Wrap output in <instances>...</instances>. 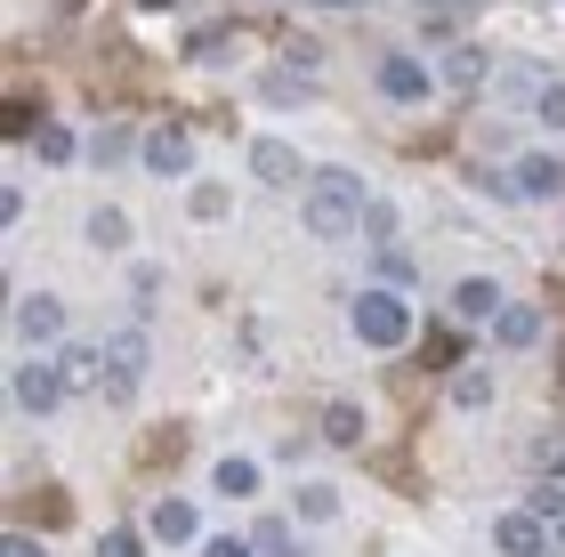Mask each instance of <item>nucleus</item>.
<instances>
[{"label":"nucleus","mask_w":565,"mask_h":557,"mask_svg":"<svg viewBox=\"0 0 565 557\" xmlns=\"http://www.w3.org/2000/svg\"><path fill=\"white\" fill-rule=\"evenodd\" d=\"M364 211H372V194H364V179H355V170L323 162L316 179H307V226H316L323 243H340L348 226H364Z\"/></svg>","instance_id":"nucleus-1"},{"label":"nucleus","mask_w":565,"mask_h":557,"mask_svg":"<svg viewBox=\"0 0 565 557\" xmlns=\"http://www.w3.org/2000/svg\"><path fill=\"white\" fill-rule=\"evenodd\" d=\"M348 323H355V340H364V347H380V356H396V347L413 340V308H404L396 291H380V283L348 308Z\"/></svg>","instance_id":"nucleus-2"},{"label":"nucleus","mask_w":565,"mask_h":557,"mask_svg":"<svg viewBox=\"0 0 565 557\" xmlns=\"http://www.w3.org/2000/svg\"><path fill=\"white\" fill-rule=\"evenodd\" d=\"M138 379H146V332H138V323H121V332L106 340V396L130 404Z\"/></svg>","instance_id":"nucleus-3"},{"label":"nucleus","mask_w":565,"mask_h":557,"mask_svg":"<svg viewBox=\"0 0 565 557\" xmlns=\"http://www.w3.org/2000/svg\"><path fill=\"white\" fill-rule=\"evenodd\" d=\"M9 323H17L24 347H49V340H65V299H57V291H24Z\"/></svg>","instance_id":"nucleus-4"},{"label":"nucleus","mask_w":565,"mask_h":557,"mask_svg":"<svg viewBox=\"0 0 565 557\" xmlns=\"http://www.w3.org/2000/svg\"><path fill=\"white\" fill-rule=\"evenodd\" d=\"M372 82H380V97H388V106H420V97L436 89V73H428L420 57H404V49H396V57L372 65Z\"/></svg>","instance_id":"nucleus-5"},{"label":"nucleus","mask_w":565,"mask_h":557,"mask_svg":"<svg viewBox=\"0 0 565 557\" xmlns=\"http://www.w3.org/2000/svg\"><path fill=\"white\" fill-rule=\"evenodd\" d=\"M493 549L501 557H557V534L542 517H525V510H509L501 525H493Z\"/></svg>","instance_id":"nucleus-6"},{"label":"nucleus","mask_w":565,"mask_h":557,"mask_svg":"<svg viewBox=\"0 0 565 557\" xmlns=\"http://www.w3.org/2000/svg\"><path fill=\"white\" fill-rule=\"evenodd\" d=\"M9 388H17V413H57V404L73 396L57 364H17V379H9Z\"/></svg>","instance_id":"nucleus-7"},{"label":"nucleus","mask_w":565,"mask_h":557,"mask_svg":"<svg viewBox=\"0 0 565 557\" xmlns=\"http://www.w3.org/2000/svg\"><path fill=\"white\" fill-rule=\"evenodd\" d=\"M250 179H259V186H307L316 170H307L282 138H259V146H250Z\"/></svg>","instance_id":"nucleus-8"},{"label":"nucleus","mask_w":565,"mask_h":557,"mask_svg":"<svg viewBox=\"0 0 565 557\" xmlns=\"http://www.w3.org/2000/svg\"><path fill=\"white\" fill-rule=\"evenodd\" d=\"M138 154H146L153 179H186V170H194V138H186V130H146Z\"/></svg>","instance_id":"nucleus-9"},{"label":"nucleus","mask_w":565,"mask_h":557,"mask_svg":"<svg viewBox=\"0 0 565 557\" xmlns=\"http://www.w3.org/2000/svg\"><path fill=\"white\" fill-rule=\"evenodd\" d=\"M509 186H518L525 202H542V194L565 186V162L557 154H518V162H509Z\"/></svg>","instance_id":"nucleus-10"},{"label":"nucleus","mask_w":565,"mask_h":557,"mask_svg":"<svg viewBox=\"0 0 565 557\" xmlns=\"http://www.w3.org/2000/svg\"><path fill=\"white\" fill-rule=\"evenodd\" d=\"M484 73H493V57H484V49H469V41H460V49H445V89H452V97L484 89Z\"/></svg>","instance_id":"nucleus-11"},{"label":"nucleus","mask_w":565,"mask_h":557,"mask_svg":"<svg viewBox=\"0 0 565 557\" xmlns=\"http://www.w3.org/2000/svg\"><path fill=\"white\" fill-rule=\"evenodd\" d=\"M146 534L153 542H194L202 534V510H194V501H162V510L146 517Z\"/></svg>","instance_id":"nucleus-12"},{"label":"nucleus","mask_w":565,"mask_h":557,"mask_svg":"<svg viewBox=\"0 0 565 557\" xmlns=\"http://www.w3.org/2000/svg\"><path fill=\"white\" fill-rule=\"evenodd\" d=\"M493 340H501V347H533V340H542V308H525V299H509V308L493 315Z\"/></svg>","instance_id":"nucleus-13"},{"label":"nucleus","mask_w":565,"mask_h":557,"mask_svg":"<svg viewBox=\"0 0 565 557\" xmlns=\"http://www.w3.org/2000/svg\"><path fill=\"white\" fill-rule=\"evenodd\" d=\"M501 308H509V299H501V283H484V275H469V283L452 291V315H469V323H493Z\"/></svg>","instance_id":"nucleus-14"},{"label":"nucleus","mask_w":565,"mask_h":557,"mask_svg":"<svg viewBox=\"0 0 565 557\" xmlns=\"http://www.w3.org/2000/svg\"><path fill=\"white\" fill-rule=\"evenodd\" d=\"M65 388H97V379H106V347H65Z\"/></svg>","instance_id":"nucleus-15"},{"label":"nucleus","mask_w":565,"mask_h":557,"mask_svg":"<svg viewBox=\"0 0 565 557\" xmlns=\"http://www.w3.org/2000/svg\"><path fill=\"white\" fill-rule=\"evenodd\" d=\"M323 444H364V413H355V404H323Z\"/></svg>","instance_id":"nucleus-16"},{"label":"nucleus","mask_w":565,"mask_h":557,"mask_svg":"<svg viewBox=\"0 0 565 557\" xmlns=\"http://www.w3.org/2000/svg\"><path fill=\"white\" fill-rule=\"evenodd\" d=\"M211 485H218L226 501H250V493H259V461H218Z\"/></svg>","instance_id":"nucleus-17"},{"label":"nucleus","mask_w":565,"mask_h":557,"mask_svg":"<svg viewBox=\"0 0 565 557\" xmlns=\"http://www.w3.org/2000/svg\"><path fill=\"white\" fill-rule=\"evenodd\" d=\"M291 517H307V525L340 517V493H331V485H299V493H291Z\"/></svg>","instance_id":"nucleus-18"},{"label":"nucleus","mask_w":565,"mask_h":557,"mask_svg":"<svg viewBox=\"0 0 565 557\" xmlns=\"http://www.w3.org/2000/svg\"><path fill=\"white\" fill-rule=\"evenodd\" d=\"M250 549H259V557H299V542H291V525H282V517L250 525Z\"/></svg>","instance_id":"nucleus-19"},{"label":"nucleus","mask_w":565,"mask_h":557,"mask_svg":"<svg viewBox=\"0 0 565 557\" xmlns=\"http://www.w3.org/2000/svg\"><path fill=\"white\" fill-rule=\"evenodd\" d=\"M33 154H41V162H73V154H82V138H73V130H65V121H41V138H33Z\"/></svg>","instance_id":"nucleus-20"},{"label":"nucleus","mask_w":565,"mask_h":557,"mask_svg":"<svg viewBox=\"0 0 565 557\" xmlns=\"http://www.w3.org/2000/svg\"><path fill=\"white\" fill-rule=\"evenodd\" d=\"M89 243L97 250H130V218L121 211H89Z\"/></svg>","instance_id":"nucleus-21"},{"label":"nucleus","mask_w":565,"mask_h":557,"mask_svg":"<svg viewBox=\"0 0 565 557\" xmlns=\"http://www.w3.org/2000/svg\"><path fill=\"white\" fill-rule=\"evenodd\" d=\"M372 267H380V283H388V291H404V283H413V275H420V259H413V250H396V243L380 250Z\"/></svg>","instance_id":"nucleus-22"},{"label":"nucleus","mask_w":565,"mask_h":557,"mask_svg":"<svg viewBox=\"0 0 565 557\" xmlns=\"http://www.w3.org/2000/svg\"><path fill=\"white\" fill-rule=\"evenodd\" d=\"M130 130H106V138H89V162H106V170H121V162H130Z\"/></svg>","instance_id":"nucleus-23"},{"label":"nucleus","mask_w":565,"mask_h":557,"mask_svg":"<svg viewBox=\"0 0 565 557\" xmlns=\"http://www.w3.org/2000/svg\"><path fill=\"white\" fill-rule=\"evenodd\" d=\"M533 114H542L550 130H565V82H542V89H533Z\"/></svg>","instance_id":"nucleus-24"},{"label":"nucleus","mask_w":565,"mask_h":557,"mask_svg":"<svg viewBox=\"0 0 565 557\" xmlns=\"http://www.w3.org/2000/svg\"><path fill=\"white\" fill-rule=\"evenodd\" d=\"M146 542H153V534H130V525H114V534L97 542V557H146Z\"/></svg>","instance_id":"nucleus-25"},{"label":"nucleus","mask_w":565,"mask_h":557,"mask_svg":"<svg viewBox=\"0 0 565 557\" xmlns=\"http://www.w3.org/2000/svg\"><path fill=\"white\" fill-rule=\"evenodd\" d=\"M364 235L388 250V235H396V202H372V211H364Z\"/></svg>","instance_id":"nucleus-26"},{"label":"nucleus","mask_w":565,"mask_h":557,"mask_svg":"<svg viewBox=\"0 0 565 557\" xmlns=\"http://www.w3.org/2000/svg\"><path fill=\"white\" fill-rule=\"evenodd\" d=\"M226 211H235V194H226V186H194V218H226Z\"/></svg>","instance_id":"nucleus-27"},{"label":"nucleus","mask_w":565,"mask_h":557,"mask_svg":"<svg viewBox=\"0 0 565 557\" xmlns=\"http://www.w3.org/2000/svg\"><path fill=\"white\" fill-rule=\"evenodd\" d=\"M452 396H460V404H469V413H477V404L493 396V379H484V372H460V379H452Z\"/></svg>","instance_id":"nucleus-28"},{"label":"nucleus","mask_w":565,"mask_h":557,"mask_svg":"<svg viewBox=\"0 0 565 557\" xmlns=\"http://www.w3.org/2000/svg\"><path fill=\"white\" fill-rule=\"evenodd\" d=\"M202 557H259V549L235 542V534H218V542H202Z\"/></svg>","instance_id":"nucleus-29"},{"label":"nucleus","mask_w":565,"mask_h":557,"mask_svg":"<svg viewBox=\"0 0 565 557\" xmlns=\"http://www.w3.org/2000/svg\"><path fill=\"white\" fill-rule=\"evenodd\" d=\"M0 557H41V542H33V534H9V542H0Z\"/></svg>","instance_id":"nucleus-30"},{"label":"nucleus","mask_w":565,"mask_h":557,"mask_svg":"<svg viewBox=\"0 0 565 557\" xmlns=\"http://www.w3.org/2000/svg\"><path fill=\"white\" fill-rule=\"evenodd\" d=\"M445 9H469V0H436V9H428V17H445Z\"/></svg>","instance_id":"nucleus-31"},{"label":"nucleus","mask_w":565,"mask_h":557,"mask_svg":"<svg viewBox=\"0 0 565 557\" xmlns=\"http://www.w3.org/2000/svg\"><path fill=\"white\" fill-rule=\"evenodd\" d=\"M316 9H355V0H316Z\"/></svg>","instance_id":"nucleus-32"},{"label":"nucleus","mask_w":565,"mask_h":557,"mask_svg":"<svg viewBox=\"0 0 565 557\" xmlns=\"http://www.w3.org/2000/svg\"><path fill=\"white\" fill-rule=\"evenodd\" d=\"M557 549H565V517H557Z\"/></svg>","instance_id":"nucleus-33"},{"label":"nucleus","mask_w":565,"mask_h":557,"mask_svg":"<svg viewBox=\"0 0 565 557\" xmlns=\"http://www.w3.org/2000/svg\"><path fill=\"white\" fill-rule=\"evenodd\" d=\"M57 9H82V0H57Z\"/></svg>","instance_id":"nucleus-34"}]
</instances>
